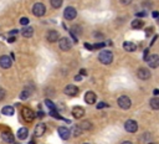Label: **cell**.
Masks as SVG:
<instances>
[{
    "label": "cell",
    "instance_id": "cell-1",
    "mask_svg": "<svg viewBox=\"0 0 159 144\" xmlns=\"http://www.w3.org/2000/svg\"><path fill=\"white\" fill-rule=\"evenodd\" d=\"M98 60L99 62H102L103 65H110L113 61V54L108 50H105V51H101L98 55Z\"/></svg>",
    "mask_w": 159,
    "mask_h": 144
},
{
    "label": "cell",
    "instance_id": "cell-41",
    "mask_svg": "<svg viewBox=\"0 0 159 144\" xmlns=\"http://www.w3.org/2000/svg\"><path fill=\"white\" fill-rule=\"evenodd\" d=\"M18 32H19L18 30H11V31H10V35H13V36H14V35H16Z\"/></svg>",
    "mask_w": 159,
    "mask_h": 144
},
{
    "label": "cell",
    "instance_id": "cell-10",
    "mask_svg": "<svg viewBox=\"0 0 159 144\" xmlns=\"http://www.w3.org/2000/svg\"><path fill=\"white\" fill-rule=\"evenodd\" d=\"M58 46H60V48L62 50V51H69V50L71 48V41L70 39L67 37H62L60 39V42H58Z\"/></svg>",
    "mask_w": 159,
    "mask_h": 144
},
{
    "label": "cell",
    "instance_id": "cell-40",
    "mask_svg": "<svg viewBox=\"0 0 159 144\" xmlns=\"http://www.w3.org/2000/svg\"><path fill=\"white\" fill-rule=\"evenodd\" d=\"M15 40H16V37H15V36H11V37H9V40H7V41H9L10 44H13V42H14Z\"/></svg>",
    "mask_w": 159,
    "mask_h": 144
},
{
    "label": "cell",
    "instance_id": "cell-48",
    "mask_svg": "<svg viewBox=\"0 0 159 144\" xmlns=\"http://www.w3.org/2000/svg\"><path fill=\"white\" fill-rule=\"evenodd\" d=\"M85 144H88V143H85Z\"/></svg>",
    "mask_w": 159,
    "mask_h": 144
},
{
    "label": "cell",
    "instance_id": "cell-35",
    "mask_svg": "<svg viewBox=\"0 0 159 144\" xmlns=\"http://www.w3.org/2000/svg\"><path fill=\"white\" fill-rule=\"evenodd\" d=\"M132 1H133V0H121V3H122L123 5H129Z\"/></svg>",
    "mask_w": 159,
    "mask_h": 144
},
{
    "label": "cell",
    "instance_id": "cell-32",
    "mask_svg": "<svg viewBox=\"0 0 159 144\" xmlns=\"http://www.w3.org/2000/svg\"><path fill=\"white\" fill-rule=\"evenodd\" d=\"M5 96H6V92H5V90L0 88V101H3V99L5 98Z\"/></svg>",
    "mask_w": 159,
    "mask_h": 144
},
{
    "label": "cell",
    "instance_id": "cell-47",
    "mask_svg": "<svg viewBox=\"0 0 159 144\" xmlns=\"http://www.w3.org/2000/svg\"><path fill=\"white\" fill-rule=\"evenodd\" d=\"M29 144H36V142H35V139H31V140H30V143H29Z\"/></svg>",
    "mask_w": 159,
    "mask_h": 144
},
{
    "label": "cell",
    "instance_id": "cell-46",
    "mask_svg": "<svg viewBox=\"0 0 159 144\" xmlns=\"http://www.w3.org/2000/svg\"><path fill=\"white\" fill-rule=\"evenodd\" d=\"M37 116H39V117H44V113H43V111H40V112L37 113Z\"/></svg>",
    "mask_w": 159,
    "mask_h": 144
},
{
    "label": "cell",
    "instance_id": "cell-12",
    "mask_svg": "<svg viewBox=\"0 0 159 144\" xmlns=\"http://www.w3.org/2000/svg\"><path fill=\"white\" fill-rule=\"evenodd\" d=\"M58 132V135H60V138L63 139V140H67L70 138V135H71V132L70 129H67L66 127H60V128L57 129Z\"/></svg>",
    "mask_w": 159,
    "mask_h": 144
},
{
    "label": "cell",
    "instance_id": "cell-3",
    "mask_svg": "<svg viewBox=\"0 0 159 144\" xmlns=\"http://www.w3.org/2000/svg\"><path fill=\"white\" fill-rule=\"evenodd\" d=\"M45 13H46V7L43 3H36L34 6H32V14H34L35 16H37V18L44 16Z\"/></svg>",
    "mask_w": 159,
    "mask_h": 144
},
{
    "label": "cell",
    "instance_id": "cell-44",
    "mask_svg": "<svg viewBox=\"0 0 159 144\" xmlns=\"http://www.w3.org/2000/svg\"><path fill=\"white\" fill-rule=\"evenodd\" d=\"M153 93H154L155 96H158V95H159V90H154V91H153Z\"/></svg>",
    "mask_w": 159,
    "mask_h": 144
},
{
    "label": "cell",
    "instance_id": "cell-25",
    "mask_svg": "<svg viewBox=\"0 0 159 144\" xmlns=\"http://www.w3.org/2000/svg\"><path fill=\"white\" fill-rule=\"evenodd\" d=\"M50 3H51V6L54 9H58L62 5V0H50Z\"/></svg>",
    "mask_w": 159,
    "mask_h": 144
},
{
    "label": "cell",
    "instance_id": "cell-29",
    "mask_svg": "<svg viewBox=\"0 0 159 144\" xmlns=\"http://www.w3.org/2000/svg\"><path fill=\"white\" fill-rule=\"evenodd\" d=\"M45 104H46V106H47V107L50 108V111H51V109H56L55 104H54V103H52V102H51V101H50V99H46V101H45Z\"/></svg>",
    "mask_w": 159,
    "mask_h": 144
},
{
    "label": "cell",
    "instance_id": "cell-23",
    "mask_svg": "<svg viewBox=\"0 0 159 144\" xmlns=\"http://www.w3.org/2000/svg\"><path fill=\"white\" fill-rule=\"evenodd\" d=\"M149 104L153 109H159V98H152L149 101Z\"/></svg>",
    "mask_w": 159,
    "mask_h": 144
},
{
    "label": "cell",
    "instance_id": "cell-27",
    "mask_svg": "<svg viewBox=\"0 0 159 144\" xmlns=\"http://www.w3.org/2000/svg\"><path fill=\"white\" fill-rule=\"evenodd\" d=\"M50 116H52V117L57 118V119H63V118L56 112V109H51V111H50Z\"/></svg>",
    "mask_w": 159,
    "mask_h": 144
},
{
    "label": "cell",
    "instance_id": "cell-45",
    "mask_svg": "<svg viewBox=\"0 0 159 144\" xmlns=\"http://www.w3.org/2000/svg\"><path fill=\"white\" fill-rule=\"evenodd\" d=\"M122 144H133V143H132V142H129V140H124Z\"/></svg>",
    "mask_w": 159,
    "mask_h": 144
},
{
    "label": "cell",
    "instance_id": "cell-37",
    "mask_svg": "<svg viewBox=\"0 0 159 144\" xmlns=\"http://www.w3.org/2000/svg\"><path fill=\"white\" fill-rule=\"evenodd\" d=\"M148 52H149V48H146L144 50V60H147V58H148Z\"/></svg>",
    "mask_w": 159,
    "mask_h": 144
},
{
    "label": "cell",
    "instance_id": "cell-11",
    "mask_svg": "<svg viewBox=\"0 0 159 144\" xmlns=\"http://www.w3.org/2000/svg\"><path fill=\"white\" fill-rule=\"evenodd\" d=\"M96 101H97V96L95 95V92L88 91L86 95H85V102H86L87 104H95Z\"/></svg>",
    "mask_w": 159,
    "mask_h": 144
},
{
    "label": "cell",
    "instance_id": "cell-13",
    "mask_svg": "<svg viewBox=\"0 0 159 144\" xmlns=\"http://www.w3.org/2000/svg\"><path fill=\"white\" fill-rule=\"evenodd\" d=\"M58 37H60V35H58V32L56 30H50V31H47L46 40L49 42H51V44H52V42H56L58 40Z\"/></svg>",
    "mask_w": 159,
    "mask_h": 144
},
{
    "label": "cell",
    "instance_id": "cell-5",
    "mask_svg": "<svg viewBox=\"0 0 159 144\" xmlns=\"http://www.w3.org/2000/svg\"><path fill=\"white\" fill-rule=\"evenodd\" d=\"M63 16H65L66 20H70L71 21V20H73L77 16V11H76V9H75V7L67 6L65 9V11H63Z\"/></svg>",
    "mask_w": 159,
    "mask_h": 144
},
{
    "label": "cell",
    "instance_id": "cell-19",
    "mask_svg": "<svg viewBox=\"0 0 159 144\" xmlns=\"http://www.w3.org/2000/svg\"><path fill=\"white\" fill-rule=\"evenodd\" d=\"M28 135H29V131L28 128H20L18 131V138L20 140H24V139H26L28 138Z\"/></svg>",
    "mask_w": 159,
    "mask_h": 144
},
{
    "label": "cell",
    "instance_id": "cell-31",
    "mask_svg": "<svg viewBox=\"0 0 159 144\" xmlns=\"http://www.w3.org/2000/svg\"><path fill=\"white\" fill-rule=\"evenodd\" d=\"M105 42H99V44H95V45H92L93 46V50H96V48H102V47H105Z\"/></svg>",
    "mask_w": 159,
    "mask_h": 144
},
{
    "label": "cell",
    "instance_id": "cell-7",
    "mask_svg": "<svg viewBox=\"0 0 159 144\" xmlns=\"http://www.w3.org/2000/svg\"><path fill=\"white\" fill-rule=\"evenodd\" d=\"M13 65V60H11V57L9 56H6V55H3V56H0V67L1 69H10Z\"/></svg>",
    "mask_w": 159,
    "mask_h": 144
},
{
    "label": "cell",
    "instance_id": "cell-15",
    "mask_svg": "<svg viewBox=\"0 0 159 144\" xmlns=\"http://www.w3.org/2000/svg\"><path fill=\"white\" fill-rule=\"evenodd\" d=\"M46 132V125L45 123H39L36 127H35V137H41V135H44V133Z\"/></svg>",
    "mask_w": 159,
    "mask_h": 144
},
{
    "label": "cell",
    "instance_id": "cell-24",
    "mask_svg": "<svg viewBox=\"0 0 159 144\" xmlns=\"http://www.w3.org/2000/svg\"><path fill=\"white\" fill-rule=\"evenodd\" d=\"M91 127H92V124L90 123V121H83V122L81 123V125H80V128H81L82 131H90Z\"/></svg>",
    "mask_w": 159,
    "mask_h": 144
},
{
    "label": "cell",
    "instance_id": "cell-30",
    "mask_svg": "<svg viewBox=\"0 0 159 144\" xmlns=\"http://www.w3.org/2000/svg\"><path fill=\"white\" fill-rule=\"evenodd\" d=\"M20 24L24 25V26H28V24H29V19L28 18H21L20 19Z\"/></svg>",
    "mask_w": 159,
    "mask_h": 144
},
{
    "label": "cell",
    "instance_id": "cell-4",
    "mask_svg": "<svg viewBox=\"0 0 159 144\" xmlns=\"http://www.w3.org/2000/svg\"><path fill=\"white\" fill-rule=\"evenodd\" d=\"M117 103H118V106L122 108V109H129L131 106H132V101L129 97L127 96H121L118 98V101H117Z\"/></svg>",
    "mask_w": 159,
    "mask_h": 144
},
{
    "label": "cell",
    "instance_id": "cell-38",
    "mask_svg": "<svg viewBox=\"0 0 159 144\" xmlns=\"http://www.w3.org/2000/svg\"><path fill=\"white\" fill-rule=\"evenodd\" d=\"M85 47H86L87 50H93V46L90 45V44H85Z\"/></svg>",
    "mask_w": 159,
    "mask_h": 144
},
{
    "label": "cell",
    "instance_id": "cell-26",
    "mask_svg": "<svg viewBox=\"0 0 159 144\" xmlns=\"http://www.w3.org/2000/svg\"><path fill=\"white\" fill-rule=\"evenodd\" d=\"M29 96H30V92H29L28 90H24V91L20 93V98H21V99H26V98H29Z\"/></svg>",
    "mask_w": 159,
    "mask_h": 144
},
{
    "label": "cell",
    "instance_id": "cell-34",
    "mask_svg": "<svg viewBox=\"0 0 159 144\" xmlns=\"http://www.w3.org/2000/svg\"><path fill=\"white\" fill-rule=\"evenodd\" d=\"M153 34V28H148V29H146V35L147 36H150Z\"/></svg>",
    "mask_w": 159,
    "mask_h": 144
},
{
    "label": "cell",
    "instance_id": "cell-20",
    "mask_svg": "<svg viewBox=\"0 0 159 144\" xmlns=\"http://www.w3.org/2000/svg\"><path fill=\"white\" fill-rule=\"evenodd\" d=\"M1 138H3V140H5L6 143H14V135L11 134V133H9V132H5V133H3L1 134Z\"/></svg>",
    "mask_w": 159,
    "mask_h": 144
},
{
    "label": "cell",
    "instance_id": "cell-33",
    "mask_svg": "<svg viewBox=\"0 0 159 144\" xmlns=\"http://www.w3.org/2000/svg\"><path fill=\"white\" fill-rule=\"evenodd\" d=\"M106 107H108V104L105 103V102H99L97 104V109H102V108H106Z\"/></svg>",
    "mask_w": 159,
    "mask_h": 144
},
{
    "label": "cell",
    "instance_id": "cell-28",
    "mask_svg": "<svg viewBox=\"0 0 159 144\" xmlns=\"http://www.w3.org/2000/svg\"><path fill=\"white\" fill-rule=\"evenodd\" d=\"M81 128H80V127H77V125H75L73 127V135H75V137H78V135L81 134Z\"/></svg>",
    "mask_w": 159,
    "mask_h": 144
},
{
    "label": "cell",
    "instance_id": "cell-2",
    "mask_svg": "<svg viewBox=\"0 0 159 144\" xmlns=\"http://www.w3.org/2000/svg\"><path fill=\"white\" fill-rule=\"evenodd\" d=\"M21 116H22V118L26 122H32L35 119V117H36V114H35V112L32 111V109H30L29 107H24L22 109H21Z\"/></svg>",
    "mask_w": 159,
    "mask_h": 144
},
{
    "label": "cell",
    "instance_id": "cell-9",
    "mask_svg": "<svg viewBox=\"0 0 159 144\" xmlns=\"http://www.w3.org/2000/svg\"><path fill=\"white\" fill-rule=\"evenodd\" d=\"M146 61L149 65V67H152V69H157V67L159 66V56L158 55H150Z\"/></svg>",
    "mask_w": 159,
    "mask_h": 144
},
{
    "label": "cell",
    "instance_id": "cell-22",
    "mask_svg": "<svg viewBox=\"0 0 159 144\" xmlns=\"http://www.w3.org/2000/svg\"><path fill=\"white\" fill-rule=\"evenodd\" d=\"M1 112L5 116H13L14 114V108L11 106H5V107H3V111Z\"/></svg>",
    "mask_w": 159,
    "mask_h": 144
},
{
    "label": "cell",
    "instance_id": "cell-14",
    "mask_svg": "<svg viewBox=\"0 0 159 144\" xmlns=\"http://www.w3.org/2000/svg\"><path fill=\"white\" fill-rule=\"evenodd\" d=\"M137 76H138V78H140V80H148V78H150V72H149L148 69L142 67V69H139L137 71Z\"/></svg>",
    "mask_w": 159,
    "mask_h": 144
},
{
    "label": "cell",
    "instance_id": "cell-8",
    "mask_svg": "<svg viewBox=\"0 0 159 144\" xmlns=\"http://www.w3.org/2000/svg\"><path fill=\"white\" fill-rule=\"evenodd\" d=\"M63 92H65V95H67L70 97H73V96H77L78 88H77V86H75V84H67V86L65 87Z\"/></svg>",
    "mask_w": 159,
    "mask_h": 144
},
{
    "label": "cell",
    "instance_id": "cell-16",
    "mask_svg": "<svg viewBox=\"0 0 159 144\" xmlns=\"http://www.w3.org/2000/svg\"><path fill=\"white\" fill-rule=\"evenodd\" d=\"M72 116L76 118V119H80V118H82L85 116V109L82 107H73L72 108Z\"/></svg>",
    "mask_w": 159,
    "mask_h": 144
},
{
    "label": "cell",
    "instance_id": "cell-6",
    "mask_svg": "<svg viewBox=\"0 0 159 144\" xmlns=\"http://www.w3.org/2000/svg\"><path fill=\"white\" fill-rule=\"evenodd\" d=\"M124 129L128 133H136L138 131V123L133 119H128L124 124Z\"/></svg>",
    "mask_w": 159,
    "mask_h": 144
},
{
    "label": "cell",
    "instance_id": "cell-18",
    "mask_svg": "<svg viewBox=\"0 0 159 144\" xmlns=\"http://www.w3.org/2000/svg\"><path fill=\"white\" fill-rule=\"evenodd\" d=\"M123 48L125 50V51H128V52H133V51H136V50H137V46L133 44V42L125 41V42H123Z\"/></svg>",
    "mask_w": 159,
    "mask_h": 144
},
{
    "label": "cell",
    "instance_id": "cell-17",
    "mask_svg": "<svg viewBox=\"0 0 159 144\" xmlns=\"http://www.w3.org/2000/svg\"><path fill=\"white\" fill-rule=\"evenodd\" d=\"M21 35L24 37H31L32 35H34V29H32L31 26H25L21 30Z\"/></svg>",
    "mask_w": 159,
    "mask_h": 144
},
{
    "label": "cell",
    "instance_id": "cell-42",
    "mask_svg": "<svg viewBox=\"0 0 159 144\" xmlns=\"http://www.w3.org/2000/svg\"><path fill=\"white\" fill-rule=\"evenodd\" d=\"M75 80H76V81H81V80H82V76H81V75H77L76 77H75Z\"/></svg>",
    "mask_w": 159,
    "mask_h": 144
},
{
    "label": "cell",
    "instance_id": "cell-36",
    "mask_svg": "<svg viewBox=\"0 0 159 144\" xmlns=\"http://www.w3.org/2000/svg\"><path fill=\"white\" fill-rule=\"evenodd\" d=\"M147 14L144 11H142V13H137V18H142V16H146Z\"/></svg>",
    "mask_w": 159,
    "mask_h": 144
},
{
    "label": "cell",
    "instance_id": "cell-39",
    "mask_svg": "<svg viewBox=\"0 0 159 144\" xmlns=\"http://www.w3.org/2000/svg\"><path fill=\"white\" fill-rule=\"evenodd\" d=\"M80 73H81V76H86V75H87V72H86V70H85V69L80 70Z\"/></svg>",
    "mask_w": 159,
    "mask_h": 144
},
{
    "label": "cell",
    "instance_id": "cell-43",
    "mask_svg": "<svg viewBox=\"0 0 159 144\" xmlns=\"http://www.w3.org/2000/svg\"><path fill=\"white\" fill-rule=\"evenodd\" d=\"M153 16H154V18H159V13L158 11H153Z\"/></svg>",
    "mask_w": 159,
    "mask_h": 144
},
{
    "label": "cell",
    "instance_id": "cell-21",
    "mask_svg": "<svg viewBox=\"0 0 159 144\" xmlns=\"http://www.w3.org/2000/svg\"><path fill=\"white\" fill-rule=\"evenodd\" d=\"M131 26H132V29H142V28L144 26V22L142 21L140 19H136V20L132 21Z\"/></svg>",
    "mask_w": 159,
    "mask_h": 144
}]
</instances>
